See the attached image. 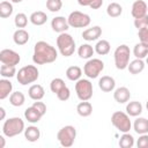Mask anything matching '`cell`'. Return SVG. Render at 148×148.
Wrapping results in <instances>:
<instances>
[{
  "mask_svg": "<svg viewBox=\"0 0 148 148\" xmlns=\"http://www.w3.org/2000/svg\"><path fill=\"white\" fill-rule=\"evenodd\" d=\"M58 58V52L54 46L51 44L39 40L35 44L34 46V56H32V61L36 65H45V64H51L56 61Z\"/></svg>",
  "mask_w": 148,
  "mask_h": 148,
  "instance_id": "cell-1",
  "label": "cell"
},
{
  "mask_svg": "<svg viewBox=\"0 0 148 148\" xmlns=\"http://www.w3.org/2000/svg\"><path fill=\"white\" fill-rule=\"evenodd\" d=\"M39 77V71L35 65H27L18 69L16 73V80L20 84L27 86L34 83Z\"/></svg>",
  "mask_w": 148,
  "mask_h": 148,
  "instance_id": "cell-2",
  "label": "cell"
},
{
  "mask_svg": "<svg viewBox=\"0 0 148 148\" xmlns=\"http://www.w3.org/2000/svg\"><path fill=\"white\" fill-rule=\"evenodd\" d=\"M24 121L20 117L8 118L2 125V134L7 138H14L24 132Z\"/></svg>",
  "mask_w": 148,
  "mask_h": 148,
  "instance_id": "cell-3",
  "label": "cell"
},
{
  "mask_svg": "<svg viewBox=\"0 0 148 148\" xmlns=\"http://www.w3.org/2000/svg\"><path fill=\"white\" fill-rule=\"evenodd\" d=\"M57 46L59 52L64 57H71L75 52V40L72 35L67 32L59 34V36L57 37Z\"/></svg>",
  "mask_w": 148,
  "mask_h": 148,
  "instance_id": "cell-4",
  "label": "cell"
},
{
  "mask_svg": "<svg viewBox=\"0 0 148 148\" xmlns=\"http://www.w3.org/2000/svg\"><path fill=\"white\" fill-rule=\"evenodd\" d=\"M130 57H131V50L126 44H121L117 46L113 53L114 58V65L117 69H126L130 64Z\"/></svg>",
  "mask_w": 148,
  "mask_h": 148,
  "instance_id": "cell-5",
  "label": "cell"
},
{
  "mask_svg": "<svg viewBox=\"0 0 148 148\" xmlns=\"http://www.w3.org/2000/svg\"><path fill=\"white\" fill-rule=\"evenodd\" d=\"M76 138V128L72 125H66L61 127L57 133V139L60 143V146L68 148L74 145Z\"/></svg>",
  "mask_w": 148,
  "mask_h": 148,
  "instance_id": "cell-6",
  "label": "cell"
},
{
  "mask_svg": "<svg viewBox=\"0 0 148 148\" xmlns=\"http://www.w3.org/2000/svg\"><path fill=\"white\" fill-rule=\"evenodd\" d=\"M111 124L121 133L130 132L132 127V123L130 120V116L123 111H116L111 116Z\"/></svg>",
  "mask_w": 148,
  "mask_h": 148,
  "instance_id": "cell-7",
  "label": "cell"
},
{
  "mask_svg": "<svg viewBox=\"0 0 148 148\" xmlns=\"http://www.w3.org/2000/svg\"><path fill=\"white\" fill-rule=\"evenodd\" d=\"M104 69V62L98 58H90L83 66V73L89 79H96Z\"/></svg>",
  "mask_w": 148,
  "mask_h": 148,
  "instance_id": "cell-8",
  "label": "cell"
},
{
  "mask_svg": "<svg viewBox=\"0 0 148 148\" xmlns=\"http://www.w3.org/2000/svg\"><path fill=\"white\" fill-rule=\"evenodd\" d=\"M50 89H51V91L53 92V94H56L57 95V97H58V99H60V101H67L68 98H69V96H71V90H69V88L66 86V83H65V81L62 80V79H60V77H56V79H53L52 81H51V83H50Z\"/></svg>",
  "mask_w": 148,
  "mask_h": 148,
  "instance_id": "cell-9",
  "label": "cell"
},
{
  "mask_svg": "<svg viewBox=\"0 0 148 148\" xmlns=\"http://www.w3.org/2000/svg\"><path fill=\"white\" fill-rule=\"evenodd\" d=\"M75 91L80 101H89L92 97V83L88 79H80L75 83Z\"/></svg>",
  "mask_w": 148,
  "mask_h": 148,
  "instance_id": "cell-10",
  "label": "cell"
},
{
  "mask_svg": "<svg viewBox=\"0 0 148 148\" xmlns=\"http://www.w3.org/2000/svg\"><path fill=\"white\" fill-rule=\"evenodd\" d=\"M67 21H68L69 27H72V28H86L90 24L91 18L86 13L74 10L68 15Z\"/></svg>",
  "mask_w": 148,
  "mask_h": 148,
  "instance_id": "cell-11",
  "label": "cell"
},
{
  "mask_svg": "<svg viewBox=\"0 0 148 148\" xmlns=\"http://www.w3.org/2000/svg\"><path fill=\"white\" fill-rule=\"evenodd\" d=\"M0 61L1 64L5 65H10V66H16L21 61V57L17 52L10 49H3L0 52Z\"/></svg>",
  "mask_w": 148,
  "mask_h": 148,
  "instance_id": "cell-12",
  "label": "cell"
},
{
  "mask_svg": "<svg viewBox=\"0 0 148 148\" xmlns=\"http://www.w3.org/2000/svg\"><path fill=\"white\" fill-rule=\"evenodd\" d=\"M51 28L53 31L58 34H62L69 29V24H68L67 18H65L64 16H56L51 21Z\"/></svg>",
  "mask_w": 148,
  "mask_h": 148,
  "instance_id": "cell-13",
  "label": "cell"
},
{
  "mask_svg": "<svg viewBox=\"0 0 148 148\" xmlns=\"http://www.w3.org/2000/svg\"><path fill=\"white\" fill-rule=\"evenodd\" d=\"M147 3L143 1V0H136L133 2L132 5V9H131V14L134 18H138V17H141V16H145L147 13Z\"/></svg>",
  "mask_w": 148,
  "mask_h": 148,
  "instance_id": "cell-14",
  "label": "cell"
},
{
  "mask_svg": "<svg viewBox=\"0 0 148 148\" xmlns=\"http://www.w3.org/2000/svg\"><path fill=\"white\" fill-rule=\"evenodd\" d=\"M113 98H114V101L117 103L124 104V103H126V102L130 101V98H131V91H130V89L127 87H119V88H117L114 90Z\"/></svg>",
  "mask_w": 148,
  "mask_h": 148,
  "instance_id": "cell-15",
  "label": "cell"
},
{
  "mask_svg": "<svg viewBox=\"0 0 148 148\" xmlns=\"http://www.w3.org/2000/svg\"><path fill=\"white\" fill-rule=\"evenodd\" d=\"M102 35V28L98 25L88 28L86 30H83L82 32V38L87 42H92V40H97Z\"/></svg>",
  "mask_w": 148,
  "mask_h": 148,
  "instance_id": "cell-16",
  "label": "cell"
},
{
  "mask_svg": "<svg viewBox=\"0 0 148 148\" xmlns=\"http://www.w3.org/2000/svg\"><path fill=\"white\" fill-rule=\"evenodd\" d=\"M98 87L102 91L104 92H110V91H113L114 90V87H116V81L112 76H109V75H104L102 76L99 80H98Z\"/></svg>",
  "mask_w": 148,
  "mask_h": 148,
  "instance_id": "cell-17",
  "label": "cell"
},
{
  "mask_svg": "<svg viewBox=\"0 0 148 148\" xmlns=\"http://www.w3.org/2000/svg\"><path fill=\"white\" fill-rule=\"evenodd\" d=\"M42 117H43V114L34 105H31V106H29L24 110V118H25V120H28L31 124L38 123Z\"/></svg>",
  "mask_w": 148,
  "mask_h": 148,
  "instance_id": "cell-18",
  "label": "cell"
},
{
  "mask_svg": "<svg viewBox=\"0 0 148 148\" xmlns=\"http://www.w3.org/2000/svg\"><path fill=\"white\" fill-rule=\"evenodd\" d=\"M28 95L32 101H40L45 95V90L40 84H32L28 90Z\"/></svg>",
  "mask_w": 148,
  "mask_h": 148,
  "instance_id": "cell-19",
  "label": "cell"
},
{
  "mask_svg": "<svg viewBox=\"0 0 148 148\" xmlns=\"http://www.w3.org/2000/svg\"><path fill=\"white\" fill-rule=\"evenodd\" d=\"M142 104L138 101H132L128 102L126 105V113L131 117H138L142 113Z\"/></svg>",
  "mask_w": 148,
  "mask_h": 148,
  "instance_id": "cell-20",
  "label": "cell"
},
{
  "mask_svg": "<svg viewBox=\"0 0 148 148\" xmlns=\"http://www.w3.org/2000/svg\"><path fill=\"white\" fill-rule=\"evenodd\" d=\"M24 138L29 142H36L40 138V131L37 126H28L24 130Z\"/></svg>",
  "mask_w": 148,
  "mask_h": 148,
  "instance_id": "cell-21",
  "label": "cell"
},
{
  "mask_svg": "<svg viewBox=\"0 0 148 148\" xmlns=\"http://www.w3.org/2000/svg\"><path fill=\"white\" fill-rule=\"evenodd\" d=\"M12 90H13V84H12V82H10L8 79L2 77V79L0 80V99H5V98H7L8 96H10Z\"/></svg>",
  "mask_w": 148,
  "mask_h": 148,
  "instance_id": "cell-22",
  "label": "cell"
},
{
  "mask_svg": "<svg viewBox=\"0 0 148 148\" xmlns=\"http://www.w3.org/2000/svg\"><path fill=\"white\" fill-rule=\"evenodd\" d=\"M133 128L135 131V133L140 134H147L148 133V119L143 118V117H139L134 120L133 124Z\"/></svg>",
  "mask_w": 148,
  "mask_h": 148,
  "instance_id": "cell-23",
  "label": "cell"
},
{
  "mask_svg": "<svg viewBox=\"0 0 148 148\" xmlns=\"http://www.w3.org/2000/svg\"><path fill=\"white\" fill-rule=\"evenodd\" d=\"M30 36H29V32L24 29H17L14 35H13V40L16 45H24L28 43Z\"/></svg>",
  "mask_w": 148,
  "mask_h": 148,
  "instance_id": "cell-24",
  "label": "cell"
},
{
  "mask_svg": "<svg viewBox=\"0 0 148 148\" xmlns=\"http://www.w3.org/2000/svg\"><path fill=\"white\" fill-rule=\"evenodd\" d=\"M76 112L81 117H89L92 113V105L88 101H81L76 106Z\"/></svg>",
  "mask_w": 148,
  "mask_h": 148,
  "instance_id": "cell-25",
  "label": "cell"
},
{
  "mask_svg": "<svg viewBox=\"0 0 148 148\" xmlns=\"http://www.w3.org/2000/svg\"><path fill=\"white\" fill-rule=\"evenodd\" d=\"M145 66H146L145 61H143L142 59H138V58H136V59H134L133 61H131V62L128 64L127 69H128V72H130L131 74L136 75V74L141 73V72L145 69Z\"/></svg>",
  "mask_w": 148,
  "mask_h": 148,
  "instance_id": "cell-26",
  "label": "cell"
},
{
  "mask_svg": "<svg viewBox=\"0 0 148 148\" xmlns=\"http://www.w3.org/2000/svg\"><path fill=\"white\" fill-rule=\"evenodd\" d=\"M29 20L34 25H43L47 21V15L42 10H36L30 15Z\"/></svg>",
  "mask_w": 148,
  "mask_h": 148,
  "instance_id": "cell-27",
  "label": "cell"
},
{
  "mask_svg": "<svg viewBox=\"0 0 148 148\" xmlns=\"http://www.w3.org/2000/svg\"><path fill=\"white\" fill-rule=\"evenodd\" d=\"M95 53V47H92L90 44H82L77 49V54L82 59H90Z\"/></svg>",
  "mask_w": 148,
  "mask_h": 148,
  "instance_id": "cell-28",
  "label": "cell"
},
{
  "mask_svg": "<svg viewBox=\"0 0 148 148\" xmlns=\"http://www.w3.org/2000/svg\"><path fill=\"white\" fill-rule=\"evenodd\" d=\"M24 102H25V96L21 91H14L9 96V103L13 106H16V108L22 106L24 104Z\"/></svg>",
  "mask_w": 148,
  "mask_h": 148,
  "instance_id": "cell-29",
  "label": "cell"
},
{
  "mask_svg": "<svg viewBox=\"0 0 148 148\" xmlns=\"http://www.w3.org/2000/svg\"><path fill=\"white\" fill-rule=\"evenodd\" d=\"M110 50H111V45H110V43L106 39H101L95 45V52L97 54H99V56L108 54L110 52Z\"/></svg>",
  "mask_w": 148,
  "mask_h": 148,
  "instance_id": "cell-30",
  "label": "cell"
},
{
  "mask_svg": "<svg viewBox=\"0 0 148 148\" xmlns=\"http://www.w3.org/2000/svg\"><path fill=\"white\" fill-rule=\"evenodd\" d=\"M82 75V69L79 66H69L66 69V76L71 81H77L81 79Z\"/></svg>",
  "mask_w": 148,
  "mask_h": 148,
  "instance_id": "cell-31",
  "label": "cell"
},
{
  "mask_svg": "<svg viewBox=\"0 0 148 148\" xmlns=\"http://www.w3.org/2000/svg\"><path fill=\"white\" fill-rule=\"evenodd\" d=\"M123 13V7L118 2H111L106 7V14L110 17H118Z\"/></svg>",
  "mask_w": 148,
  "mask_h": 148,
  "instance_id": "cell-32",
  "label": "cell"
},
{
  "mask_svg": "<svg viewBox=\"0 0 148 148\" xmlns=\"http://www.w3.org/2000/svg\"><path fill=\"white\" fill-rule=\"evenodd\" d=\"M13 5L10 1H1L0 2V17L7 18L13 14Z\"/></svg>",
  "mask_w": 148,
  "mask_h": 148,
  "instance_id": "cell-33",
  "label": "cell"
},
{
  "mask_svg": "<svg viewBox=\"0 0 148 148\" xmlns=\"http://www.w3.org/2000/svg\"><path fill=\"white\" fill-rule=\"evenodd\" d=\"M134 146V138L128 132L123 133V135L119 139V147L121 148H132Z\"/></svg>",
  "mask_w": 148,
  "mask_h": 148,
  "instance_id": "cell-34",
  "label": "cell"
},
{
  "mask_svg": "<svg viewBox=\"0 0 148 148\" xmlns=\"http://www.w3.org/2000/svg\"><path fill=\"white\" fill-rule=\"evenodd\" d=\"M16 73H17V72H16L15 66H10V65H5V64H2L1 67H0V75H1L2 77L10 79V77H13Z\"/></svg>",
  "mask_w": 148,
  "mask_h": 148,
  "instance_id": "cell-35",
  "label": "cell"
},
{
  "mask_svg": "<svg viewBox=\"0 0 148 148\" xmlns=\"http://www.w3.org/2000/svg\"><path fill=\"white\" fill-rule=\"evenodd\" d=\"M133 54H134V57L138 58V59L147 58V56H148V47H146V46L142 45L141 43H138V44L134 45Z\"/></svg>",
  "mask_w": 148,
  "mask_h": 148,
  "instance_id": "cell-36",
  "label": "cell"
},
{
  "mask_svg": "<svg viewBox=\"0 0 148 148\" xmlns=\"http://www.w3.org/2000/svg\"><path fill=\"white\" fill-rule=\"evenodd\" d=\"M14 23H15L16 28L23 29V28H25L27 24H28V16H27L24 13H17V14L15 15Z\"/></svg>",
  "mask_w": 148,
  "mask_h": 148,
  "instance_id": "cell-37",
  "label": "cell"
},
{
  "mask_svg": "<svg viewBox=\"0 0 148 148\" xmlns=\"http://www.w3.org/2000/svg\"><path fill=\"white\" fill-rule=\"evenodd\" d=\"M80 6L90 7L91 9H98L103 5V0H77Z\"/></svg>",
  "mask_w": 148,
  "mask_h": 148,
  "instance_id": "cell-38",
  "label": "cell"
},
{
  "mask_svg": "<svg viewBox=\"0 0 148 148\" xmlns=\"http://www.w3.org/2000/svg\"><path fill=\"white\" fill-rule=\"evenodd\" d=\"M46 8L51 13H57L62 8V0H46Z\"/></svg>",
  "mask_w": 148,
  "mask_h": 148,
  "instance_id": "cell-39",
  "label": "cell"
},
{
  "mask_svg": "<svg viewBox=\"0 0 148 148\" xmlns=\"http://www.w3.org/2000/svg\"><path fill=\"white\" fill-rule=\"evenodd\" d=\"M134 27L138 30H140L142 28H147L148 27V14H146L145 16L134 18Z\"/></svg>",
  "mask_w": 148,
  "mask_h": 148,
  "instance_id": "cell-40",
  "label": "cell"
},
{
  "mask_svg": "<svg viewBox=\"0 0 148 148\" xmlns=\"http://www.w3.org/2000/svg\"><path fill=\"white\" fill-rule=\"evenodd\" d=\"M138 37H139L140 43L145 45L146 47H148V27L138 30Z\"/></svg>",
  "mask_w": 148,
  "mask_h": 148,
  "instance_id": "cell-41",
  "label": "cell"
},
{
  "mask_svg": "<svg viewBox=\"0 0 148 148\" xmlns=\"http://www.w3.org/2000/svg\"><path fill=\"white\" fill-rule=\"evenodd\" d=\"M138 148H148V133L147 134H140L139 139L136 140Z\"/></svg>",
  "mask_w": 148,
  "mask_h": 148,
  "instance_id": "cell-42",
  "label": "cell"
},
{
  "mask_svg": "<svg viewBox=\"0 0 148 148\" xmlns=\"http://www.w3.org/2000/svg\"><path fill=\"white\" fill-rule=\"evenodd\" d=\"M43 116L46 113V105L43 103V102H40V101H36V102H34V104H32Z\"/></svg>",
  "mask_w": 148,
  "mask_h": 148,
  "instance_id": "cell-43",
  "label": "cell"
},
{
  "mask_svg": "<svg viewBox=\"0 0 148 148\" xmlns=\"http://www.w3.org/2000/svg\"><path fill=\"white\" fill-rule=\"evenodd\" d=\"M5 146H6L5 138H3V135H0V148H5Z\"/></svg>",
  "mask_w": 148,
  "mask_h": 148,
  "instance_id": "cell-44",
  "label": "cell"
},
{
  "mask_svg": "<svg viewBox=\"0 0 148 148\" xmlns=\"http://www.w3.org/2000/svg\"><path fill=\"white\" fill-rule=\"evenodd\" d=\"M0 112H1V117H0V119L3 120V119H5V116H6V110H5L2 106L0 108Z\"/></svg>",
  "mask_w": 148,
  "mask_h": 148,
  "instance_id": "cell-45",
  "label": "cell"
},
{
  "mask_svg": "<svg viewBox=\"0 0 148 148\" xmlns=\"http://www.w3.org/2000/svg\"><path fill=\"white\" fill-rule=\"evenodd\" d=\"M10 2H13V3H20V2H22L23 0H9Z\"/></svg>",
  "mask_w": 148,
  "mask_h": 148,
  "instance_id": "cell-46",
  "label": "cell"
},
{
  "mask_svg": "<svg viewBox=\"0 0 148 148\" xmlns=\"http://www.w3.org/2000/svg\"><path fill=\"white\" fill-rule=\"evenodd\" d=\"M146 108H147V110H148V101L146 102Z\"/></svg>",
  "mask_w": 148,
  "mask_h": 148,
  "instance_id": "cell-47",
  "label": "cell"
},
{
  "mask_svg": "<svg viewBox=\"0 0 148 148\" xmlns=\"http://www.w3.org/2000/svg\"><path fill=\"white\" fill-rule=\"evenodd\" d=\"M146 64L148 65V56H147V58H146Z\"/></svg>",
  "mask_w": 148,
  "mask_h": 148,
  "instance_id": "cell-48",
  "label": "cell"
},
{
  "mask_svg": "<svg viewBox=\"0 0 148 148\" xmlns=\"http://www.w3.org/2000/svg\"><path fill=\"white\" fill-rule=\"evenodd\" d=\"M147 13H148V7H147Z\"/></svg>",
  "mask_w": 148,
  "mask_h": 148,
  "instance_id": "cell-49",
  "label": "cell"
}]
</instances>
